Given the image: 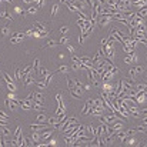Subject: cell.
<instances>
[{"instance_id": "obj_1", "label": "cell", "mask_w": 147, "mask_h": 147, "mask_svg": "<svg viewBox=\"0 0 147 147\" xmlns=\"http://www.w3.org/2000/svg\"><path fill=\"white\" fill-rule=\"evenodd\" d=\"M109 36L114 40V42H119V43H121L123 42V39H124V36H126V33L120 29V27H111L110 29V33H109Z\"/></svg>"}, {"instance_id": "obj_2", "label": "cell", "mask_w": 147, "mask_h": 147, "mask_svg": "<svg viewBox=\"0 0 147 147\" xmlns=\"http://www.w3.org/2000/svg\"><path fill=\"white\" fill-rule=\"evenodd\" d=\"M19 107L22 110H33V96H32V93L26 99L19 100Z\"/></svg>"}, {"instance_id": "obj_3", "label": "cell", "mask_w": 147, "mask_h": 147, "mask_svg": "<svg viewBox=\"0 0 147 147\" xmlns=\"http://www.w3.org/2000/svg\"><path fill=\"white\" fill-rule=\"evenodd\" d=\"M5 107H6L7 110L16 111V110L19 109V99H13V100L6 99V100H5Z\"/></svg>"}, {"instance_id": "obj_4", "label": "cell", "mask_w": 147, "mask_h": 147, "mask_svg": "<svg viewBox=\"0 0 147 147\" xmlns=\"http://www.w3.org/2000/svg\"><path fill=\"white\" fill-rule=\"evenodd\" d=\"M53 133H54V127H50V128H47V130L40 131V141H42V143H43V141H47L49 138L53 137Z\"/></svg>"}, {"instance_id": "obj_5", "label": "cell", "mask_w": 147, "mask_h": 147, "mask_svg": "<svg viewBox=\"0 0 147 147\" xmlns=\"http://www.w3.org/2000/svg\"><path fill=\"white\" fill-rule=\"evenodd\" d=\"M83 87H73V89H69V93H70V96L73 97V99H76V100H80L81 99V96H83Z\"/></svg>"}, {"instance_id": "obj_6", "label": "cell", "mask_w": 147, "mask_h": 147, "mask_svg": "<svg viewBox=\"0 0 147 147\" xmlns=\"http://www.w3.org/2000/svg\"><path fill=\"white\" fill-rule=\"evenodd\" d=\"M50 127L52 126H49L47 123H33V124H30V130L32 131H43V130H47Z\"/></svg>"}, {"instance_id": "obj_7", "label": "cell", "mask_w": 147, "mask_h": 147, "mask_svg": "<svg viewBox=\"0 0 147 147\" xmlns=\"http://www.w3.org/2000/svg\"><path fill=\"white\" fill-rule=\"evenodd\" d=\"M34 74L36 73H29L24 79H23V86L24 87H29V86H32V84H36V79H34Z\"/></svg>"}, {"instance_id": "obj_8", "label": "cell", "mask_w": 147, "mask_h": 147, "mask_svg": "<svg viewBox=\"0 0 147 147\" xmlns=\"http://www.w3.org/2000/svg\"><path fill=\"white\" fill-rule=\"evenodd\" d=\"M121 83H123V87H127V89H131V87H134V84H136V80H134V77H127V79H121Z\"/></svg>"}, {"instance_id": "obj_9", "label": "cell", "mask_w": 147, "mask_h": 147, "mask_svg": "<svg viewBox=\"0 0 147 147\" xmlns=\"http://www.w3.org/2000/svg\"><path fill=\"white\" fill-rule=\"evenodd\" d=\"M46 123H47L49 126H52V127H54V128H56V127H57V124H59L60 121H59L57 116H52V117H49V116H47V120H46Z\"/></svg>"}, {"instance_id": "obj_10", "label": "cell", "mask_w": 147, "mask_h": 147, "mask_svg": "<svg viewBox=\"0 0 147 147\" xmlns=\"http://www.w3.org/2000/svg\"><path fill=\"white\" fill-rule=\"evenodd\" d=\"M33 29L37 30V32H43V30H47V24L42 23V22H34L33 23Z\"/></svg>"}, {"instance_id": "obj_11", "label": "cell", "mask_w": 147, "mask_h": 147, "mask_svg": "<svg viewBox=\"0 0 147 147\" xmlns=\"http://www.w3.org/2000/svg\"><path fill=\"white\" fill-rule=\"evenodd\" d=\"M32 96H33V101H39V103L44 104V96L40 91H34V93H32Z\"/></svg>"}, {"instance_id": "obj_12", "label": "cell", "mask_w": 147, "mask_h": 147, "mask_svg": "<svg viewBox=\"0 0 147 147\" xmlns=\"http://www.w3.org/2000/svg\"><path fill=\"white\" fill-rule=\"evenodd\" d=\"M33 110H36L37 113H42V111H46V107L43 103H39V101H33Z\"/></svg>"}, {"instance_id": "obj_13", "label": "cell", "mask_w": 147, "mask_h": 147, "mask_svg": "<svg viewBox=\"0 0 147 147\" xmlns=\"http://www.w3.org/2000/svg\"><path fill=\"white\" fill-rule=\"evenodd\" d=\"M46 120H47V114H46V111H42L34 119V123H46Z\"/></svg>"}, {"instance_id": "obj_14", "label": "cell", "mask_w": 147, "mask_h": 147, "mask_svg": "<svg viewBox=\"0 0 147 147\" xmlns=\"http://www.w3.org/2000/svg\"><path fill=\"white\" fill-rule=\"evenodd\" d=\"M116 137H119L120 143H124L126 138H127V133L124 130H119V131H116Z\"/></svg>"}, {"instance_id": "obj_15", "label": "cell", "mask_w": 147, "mask_h": 147, "mask_svg": "<svg viewBox=\"0 0 147 147\" xmlns=\"http://www.w3.org/2000/svg\"><path fill=\"white\" fill-rule=\"evenodd\" d=\"M0 17H2V19H6L7 22H12V20H13V16H12L7 10H0Z\"/></svg>"}, {"instance_id": "obj_16", "label": "cell", "mask_w": 147, "mask_h": 147, "mask_svg": "<svg viewBox=\"0 0 147 147\" xmlns=\"http://www.w3.org/2000/svg\"><path fill=\"white\" fill-rule=\"evenodd\" d=\"M86 133L90 136V137H94L96 136V127L94 126H91V124H89V126H86Z\"/></svg>"}, {"instance_id": "obj_17", "label": "cell", "mask_w": 147, "mask_h": 147, "mask_svg": "<svg viewBox=\"0 0 147 147\" xmlns=\"http://www.w3.org/2000/svg\"><path fill=\"white\" fill-rule=\"evenodd\" d=\"M136 13H137V16H140V17L146 19V17H147V6H144V7H140V9H137V10H136Z\"/></svg>"}, {"instance_id": "obj_18", "label": "cell", "mask_w": 147, "mask_h": 147, "mask_svg": "<svg viewBox=\"0 0 147 147\" xmlns=\"http://www.w3.org/2000/svg\"><path fill=\"white\" fill-rule=\"evenodd\" d=\"M0 134L5 136V137H10V136H12V131H10L6 126H0Z\"/></svg>"}, {"instance_id": "obj_19", "label": "cell", "mask_w": 147, "mask_h": 147, "mask_svg": "<svg viewBox=\"0 0 147 147\" xmlns=\"http://www.w3.org/2000/svg\"><path fill=\"white\" fill-rule=\"evenodd\" d=\"M59 44V42L57 40H53V39H50L49 42H46V44L42 47V49H50V47H56Z\"/></svg>"}, {"instance_id": "obj_20", "label": "cell", "mask_w": 147, "mask_h": 147, "mask_svg": "<svg viewBox=\"0 0 147 147\" xmlns=\"http://www.w3.org/2000/svg\"><path fill=\"white\" fill-rule=\"evenodd\" d=\"M30 137H32V140L34 141V146H36L37 143H40V131H32Z\"/></svg>"}, {"instance_id": "obj_21", "label": "cell", "mask_w": 147, "mask_h": 147, "mask_svg": "<svg viewBox=\"0 0 147 147\" xmlns=\"http://www.w3.org/2000/svg\"><path fill=\"white\" fill-rule=\"evenodd\" d=\"M69 70H70V67H69V64H62L57 70H56V73H62V74H66V73H69Z\"/></svg>"}, {"instance_id": "obj_22", "label": "cell", "mask_w": 147, "mask_h": 147, "mask_svg": "<svg viewBox=\"0 0 147 147\" xmlns=\"http://www.w3.org/2000/svg\"><path fill=\"white\" fill-rule=\"evenodd\" d=\"M49 73H50V72H49L47 69H44V67H40V69H39V72H37V76H40V79H46Z\"/></svg>"}, {"instance_id": "obj_23", "label": "cell", "mask_w": 147, "mask_h": 147, "mask_svg": "<svg viewBox=\"0 0 147 147\" xmlns=\"http://www.w3.org/2000/svg\"><path fill=\"white\" fill-rule=\"evenodd\" d=\"M7 34H10V27L9 26H3L0 29V37H6Z\"/></svg>"}, {"instance_id": "obj_24", "label": "cell", "mask_w": 147, "mask_h": 147, "mask_svg": "<svg viewBox=\"0 0 147 147\" xmlns=\"http://www.w3.org/2000/svg\"><path fill=\"white\" fill-rule=\"evenodd\" d=\"M66 83H67V90L69 89H73V87H76V83H74V77H66Z\"/></svg>"}, {"instance_id": "obj_25", "label": "cell", "mask_w": 147, "mask_h": 147, "mask_svg": "<svg viewBox=\"0 0 147 147\" xmlns=\"http://www.w3.org/2000/svg\"><path fill=\"white\" fill-rule=\"evenodd\" d=\"M26 12H27L29 15H36V13L39 12V6H37V5H34V6H33V5H30V7H27V10H26Z\"/></svg>"}, {"instance_id": "obj_26", "label": "cell", "mask_w": 147, "mask_h": 147, "mask_svg": "<svg viewBox=\"0 0 147 147\" xmlns=\"http://www.w3.org/2000/svg\"><path fill=\"white\" fill-rule=\"evenodd\" d=\"M111 127H113V130H114V131H119V130H123V128H124V126H123V121H121V120L116 121Z\"/></svg>"}, {"instance_id": "obj_27", "label": "cell", "mask_w": 147, "mask_h": 147, "mask_svg": "<svg viewBox=\"0 0 147 147\" xmlns=\"http://www.w3.org/2000/svg\"><path fill=\"white\" fill-rule=\"evenodd\" d=\"M22 137V126H17L16 127V130H15V134H13V138H16V140H19Z\"/></svg>"}, {"instance_id": "obj_28", "label": "cell", "mask_w": 147, "mask_h": 147, "mask_svg": "<svg viewBox=\"0 0 147 147\" xmlns=\"http://www.w3.org/2000/svg\"><path fill=\"white\" fill-rule=\"evenodd\" d=\"M59 7H60V5H57V3H54L53 6H52V13H50V17L53 19L54 16H56V13L59 12Z\"/></svg>"}, {"instance_id": "obj_29", "label": "cell", "mask_w": 147, "mask_h": 147, "mask_svg": "<svg viewBox=\"0 0 147 147\" xmlns=\"http://www.w3.org/2000/svg\"><path fill=\"white\" fill-rule=\"evenodd\" d=\"M123 46V52L126 53V54H131L133 52H136V49H133V47H130V46H127V44H121Z\"/></svg>"}, {"instance_id": "obj_30", "label": "cell", "mask_w": 147, "mask_h": 147, "mask_svg": "<svg viewBox=\"0 0 147 147\" xmlns=\"http://www.w3.org/2000/svg\"><path fill=\"white\" fill-rule=\"evenodd\" d=\"M53 76H54L53 73H49V74H47V77H46V79H43V80H44V83H46V87H49V86L52 84V81H53Z\"/></svg>"}, {"instance_id": "obj_31", "label": "cell", "mask_w": 147, "mask_h": 147, "mask_svg": "<svg viewBox=\"0 0 147 147\" xmlns=\"http://www.w3.org/2000/svg\"><path fill=\"white\" fill-rule=\"evenodd\" d=\"M66 121H67V123H66V126L77 124V117H74V116H73V117H67V119H66ZM66 126H64V127H66Z\"/></svg>"}, {"instance_id": "obj_32", "label": "cell", "mask_w": 147, "mask_h": 147, "mask_svg": "<svg viewBox=\"0 0 147 147\" xmlns=\"http://www.w3.org/2000/svg\"><path fill=\"white\" fill-rule=\"evenodd\" d=\"M136 131H137V133H141V134H147V127H146L144 124H140V126L136 127Z\"/></svg>"}, {"instance_id": "obj_33", "label": "cell", "mask_w": 147, "mask_h": 147, "mask_svg": "<svg viewBox=\"0 0 147 147\" xmlns=\"http://www.w3.org/2000/svg\"><path fill=\"white\" fill-rule=\"evenodd\" d=\"M67 43H70V36H67V34H66V36H62V39L59 40V44H64V46H66Z\"/></svg>"}, {"instance_id": "obj_34", "label": "cell", "mask_w": 147, "mask_h": 147, "mask_svg": "<svg viewBox=\"0 0 147 147\" xmlns=\"http://www.w3.org/2000/svg\"><path fill=\"white\" fill-rule=\"evenodd\" d=\"M32 64H33V72H34V73H37V72H39V69H40V59H36Z\"/></svg>"}, {"instance_id": "obj_35", "label": "cell", "mask_w": 147, "mask_h": 147, "mask_svg": "<svg viewBox=\"0 0 147 147\" xmlns=\"http://www.w3.org/2000/svg\"><path fill=\"white\" fill-rule=\"evenodd\" d=\"M72 70H74V72H79V70H81L83 69V64L81 63H76V62H73V64H72V67H70Z\"/></svg>"}, {"instance_id": "obj_36", "label": "cell", "mask_w": 147, "mask_h": 147, "mask_svg": "<svg viewBox=\"0 0 147 147\" xmlns=\"http://www.w3.org/2000/svg\"><path fill=\"white\" fill-rule=\"evenodd\" d=\"M3 77H5V81H6V83H15V81H16V79L12 77V76L7 74V73H3Z\"/></svg>"}, {"instance_id": "obj_37", "label": "cell", "mask_w": 147, "mask_h": 147, "mask_svg": "<svg viewBox=\"0 0 147 147\" xmlns=\"http://www.w3.org/2000/svg\"><path fill=\"white\" fill-rule=\"evenodd\" d=\"M20 42H23V37H16V36H12V37H10V43H12V44H19Z\"/></svg>"}, {"instance_id": "obj_38", "label": "cell", "mask_w": 147, "mask_h": 147, "mask_svg": "<svg viewBox=\"0 0 147 147\" xmlns=\"http://www.w3.org/2000/svg\"><path fill=\"white\" fill-rule=\"evenodd\" d=\"M6 84H7V90H9V91H13V93L17 91V86H16V83H6Z\"/></svg>"}, {"instance_id": "obj_39", "label": "cell", "mask_w": 147, "mask_h": 147, "mask_svg": "<svg viewBox=\"0 0 147 147\" xmlns=\"http://www.w3.org/2000/svg\"><path fill=\"white\" fill-rule=\"evenodd\" d=\"M15 79L19 80V81H22V69H20V67L16 69V72H15Z\"/></svg>"}, {"instance_id": "obj_40", "label": "cell", "mask_w": 147, "mask_h": 147, "mask_svg": "<svg viewBox=\"0 0 147 147\" xmlns=\"http://www.w3.org/2000/svg\"><path fill=\"white\" fill-rule=\"evenodd\" d=\"M0 119H5V120L9 121V120H10V116H9L5 110H0Z\"/></svg>"}, {"instance_id": "obj_41", "label": "cell", "mask_w": 147, "mask_h": 147, "mask_svg": "<svg viewBox=\"0 0 147 147\" xmlns=\"http://www.w3.org/2000/svg\"><path fill=\"white\" fill-rule=\"evenodd\" d=\"M124 63H126V64H133V56H131V54H126Z\"/></svg>"}, {"instance_id": "obj_42", "label": "cell", "mask_w": 147, "mask_h": 147, "mask_svg": "<svg viewBox=\"0 0 147 147\" xmlns=\"http://www.w3.org/2000/svg\"><path fill=\"white\" fill-rule=\"evenodd\" d=\"M76 24H77L80 29H83V27L86 26V20H83V19H80V17H79V19H77V22H76Z\"/></svg>"}, {"instance_id": "obj_43", "label": "cell", "mask_w": 147, "mask_h": 147, "mask_svg": "<svg viewBox=\"0 0 147 147\" xmlns=\"http://www.w3.org/2000/svg\"><path fill=\"white\" fill-rule=\"evenodd\" d=\"M69 30H70V29H69V26H62V27H60V30H59V32H60V33H62V34H63V36H66V34H67V33H69Z\"/></svg>"}, {"instance_id": "obj_44", "label": "cell", "mask_w": 147, "mask_h": 147, "mask_svg": "<svg viewBox=\"0 0 147 147\" xmlns=\"http://www.w3.org/2000/svg\"><path fill=\"white\" fill-rule=\"evenodd\" d=\"M90 109H91V107H90L89 104H84V107H83V110H81V114H84V116L89 114V113H90Z\"/></svg>"}, {"instance_id": "obj_45", "label": "cell", "mask_w": 147, "mask_h": 147, "mask_svg": "<svg viewBox=\"0 0 147 147\" xmlns=\"http://www.w3.org/2000/svg\"><path fill=\"white\" fill-rule=\"evenodd\" d=\"M109 70H110V72H111V73H113L114 76H117V74H119V72H120V70H119V67H116L114 64H113V66H111V67H110Z\"/></svg>"}, {"instance_id": "obj_46", "label": "cell", "mask_w": 147, "mask_h": 147, "mask_svg": "<svg viewBox=\"0 0 147 147\" xmlns=\"http://www.w3.org/2000/svg\"><path fill=\"white\" fill-rule=\"evenodd\" d=\"M134 70H136V74H141V73L144 72V67H143V66H136Z\"/></svg>"}, {"instance_id": "obj_47", "label": "cell", "mask_w": 147, "mask_h": 147, "mask_svg": "<svg viewBox=\"0 0 147 147\" xmlns=\"http://www.w3.org/2000/svg\"><path fill=\"white\" fill-rule=\"evenodd\" d=\"M24 140H26V146H34V141L32 140V137H26L24 136Z\"/></svg>"}, {"instance_id": "obj_48", "label": "cell", "mask_w": 147, "mask_h": 147, "mask_svg": "<svg viewBox=\"0 0 147 147\" xmlns=\"http://www.w3.org/2000/svg\"><path fill=\"white\" fill-rule=\"evenodd\" d=\"M66 47H67V50L70 52V54H74V53H76V50H74V47H73V46H72L70 43H67V44H66Z\"/></svg>"}, {"instance_id": "obj_49", "label": "cell", "mask_w": 147, "mask_h": 147, "mask_svg": "<svg viewBox=\"0 0 147 147\" xmlns=\"http://www.w3.org/2000/svg\"><path fill=\"white\" fill-rule=\"evenodd\" d=\"M63 100V97H62V94L60 93H57L56 94V103H57V107H59V104H60V101Z\"/></svg>"}, {"instance_id": "obj_50", "label": "cell", "mask_w": 147, "mask_h": 147, "mask_svg": "<svg viewBox=\"0 0 147 147\" xmlns=\"http://www.w3.org/2000/svg\"><path fill=\"white\" fill-rule=\"evenodd\" d=\"M128 76H130V77H136V70H134V67H131V69H130Z\"/></svg>"}, {"instance_id": "obj_51", "label": "cell", "mask_w": 147, "mask_h": 147, "mask_svg": "<svg viewBox=\"0 0 147 147\" xmlns=\"http://www.w3.org/2000/svg\"><path fill=\"white\" fill-rule=\"evenodd\" d=\"M7 99H10V100H13V99H16V94H15L13 91H9V94H7Z\"/></svg>"}, {"instance_id": "obj_52", "label": "cell", "mask_w": 147, "mask_h": 147, "mask_svg": "<svg viewBox=\"0 0 147 147\" xmlns=\"http://www.w3.org/2000/svg\"><path fill=\"white\" fill-rule=\"evenodd\" d=\"M83 90H86V91L91 90V84H83Z\"/></svg>"}, {"instance_id": "obj_53", "label": "cell", "mask_w": 147, "mask_h": 147, "mask_svg": "<svg viewBox=\"0 0 147 147\" xmlns=\"http://www.w3.org/2000/svg\"><path fill=\"white\" fill-rule=\"evenodd\" d=\"M106 44H107V37H106V39H101V42H100V46H101V47H104Z\"/></svg>"}, {"instance_id": "obj_54", "label": "cell", "mask_w": 147, "mask_h": 147, "mask_svg": "<svg viewBox=\"0 0 147 147\" xmlns=\"http://www.w3.org/2000/svg\"><path fill=\"white\" fill-rule=\"evenodd\" d=\"M140 113H141L143 116H147V107H143V109H140Z\"/></svg>"}, {"instance_id": "obj_55", "label": "cell", "mask_w": 147, "mask_h": 147, "mask_svg": "<svg viewBox=\"0 0 147 147\" xmlns=\"http://www.w3.org/2000/svg\"><path fill=\"white\" fill-rule=\"evenodd\" d=\"M9 121L7 120H5V119H0V126H6Z\"/></svg>"}, {"instance_id": "obj_56", "label": "cell", "mask_w": 147, "mask_h": 147, "mask_svg": "<svg viewBox=\"0 0 147 147\" xmlns=\"http://www.w3.org/2000/svg\"><path fill=\"white\" fill-rule=\"evenodd\" d=\"M15 10H16V12H17L19 15H22V12H23V10H22V9L19 7V6H16V7H15Z\"/></svg>"}, {"instance_id": "obj_57", "label": "cell", "mask_w": 147, "mask_h": 147, "mask_svg": "<svg viewBox=\"0 0 147 147\" xmlns=\"http://www.w3.org/2000/svg\"><path fill=\"white\" fill-rule=\"evenodd\" d=\"M39 2H40V0H32V5H37L39 6Z\"/></svg>"}, {"instance_id": "obj_58", "label": "cell", "mask_w": 147, "mask_h": 147, "mask_svg": "<svg viewBox=\"0 0 147 147\" xmlns=\"http://www.w3.org/2000/svg\"><path fill=\"white\" fill-rule=\"evenodd\" d=\"M146 83H147V73H146Z\"/></svg>"}, {"instance_id": "obj_59", "label": "cell", "mask_w": 147, "mask_h": 147, "mask_svg": "<svg viewBox=\"0 0 147 147\" xmlns=\"http://www.w3.org/2000/svg\"><path fill=\"white\" fill-rule=\"evenodd\" d=\"M146 29H147V20H146Z\"/></svg>"}, {"instance_id": "obj_60", "label": "cell", "mask_w": 147, "mask_h": 147, "mask_svg": "<svg viewBox=\"0 0 147 147\" xmlns=\"http://www.w3.org/2000/svg\"><path fill=\"white\" fill-rule=\"evenodd\" d=\"M0 3H2V0H0Z\"/></svg>"}, {"instance_id": "obj_61", "label": "cell", "mask_w": 147, "mask_h": 147, "mask_svg": "<svg viewBox=\"0 0 147 147\" xmlns=\"http://www.w3.org/2000/svg\"><path fill=\"white\" fill-rule=\"evenodd\" d=\"M146 64H147V63H146Z\"/></svg>"}]
</instances>
